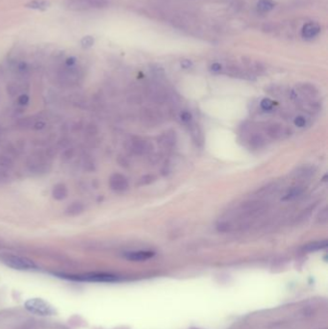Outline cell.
I'll list each match as a JSON object with an SVG mask.
<instances>
[{
    "label": "cell",
    "mask_w": 328,
    "mask_h": 329,
    "mask_svg": "<svg viewBox=\"0 0 328 329\" xmlns=\"http://www.w3.org/2000/svg\"><path fill=\"white\" fill-rule=\"evenodd\" d=\"M0 261L13 269L32 270L36 269V265L30 259L14 254H8V253L0 254Z\"/></svg>",
    "instance_id": "obj_1"
},
{
    "label": "cell",
    "mask_w": 328,
    "mask_h": 329,
    "mask_svg": "<svg viewBox=\"0 0 328 329\" xmlns=\"http://www.w3.org/2000/svg\"><path fill=\"white\" fill-rule=\"evenodd\" d=\"M24 307L37 316H53L56 313L53 306L43 299H30L24 303Z\"/></svg>",
    "instance_id": "obj_2"
},
{
    "label": "cell",
    "mask_w": 328,
    "mask_h": 329,
    "mask_svg": "<svg viewBox=\"0 0 328 329\" xmlns=\"http://www.w3.org/2000/svg\"><path fill=\"white\" fill-rule=\"evenodd\" d=\"M68 279H72L75 281H86V282H98V283H111L119 281V276L106 272H90L86 274L79 275H68L64 276Z\"/></svg>",
    "instance_id": "obj_3"
},
{
    "label": "cell",
    "mask_w": 328,
    "mask_h": 329,
    "mask_svg": "<svg viewBox=\"0 0 328 329\" xmlns=\"http://www.w3.org/2000/svg\"><path fill=\"white\" fill-rule=\"evenodd\" d=\"M110 186L114 191L123 192L128 188V181L124 176L117 174L111 177Z\"/></svg>",
    "instance_id": "obj_4"
},
{
    "label": "cell",
    "mask_w": 328,
    "mask_h": 329,
    "mask_svg": "<svg viewBox=\"0 0 328 329\" xmlns=\"http://www.w3.org/2000/svg\"><path fill=\"white\" fill-rule=\"evenodd\" d=\"M321 32V26L316 22H308L306 23L301 31L302 38L306 40H311L317 37Z\"/></svg>",
    "instance_id": "obj_5"
},
{
    "label": "cell",
    "mask_w": 328,
    "mask_h": 329,
    "mask_svg": "<svg viewBox=\"0 0 328 329\" xmlns=\"http://www.w3.org/2000/svg\"><path fill=\"white\" fill-rule=\"evenodd\" d=\"M154 255L155 253L152 251H132V252L125 253L124 257L130 261L141 262V261H146V260L152 258Z\"/></svg>",
    "instance_id": "obj_6"
},
{
    "label": "cell",
    "mask_w": 328,
    "mask_h": 329,
    "mask_svg": "<svg viewBox=\"0 0 328 329\" xmlns=\"http://www.w3.org/2000/svg\"><path fill=\"white\" fill-rule=\"evenodd\" d=\"M276 3L273 0H259L257 2V8L260 12H269L274 9Z\"/></svg>",
    "instance_id": "obj_7"
},
{
    "label": "cell",
    "mask_w": 328,
    "mask_h": 329,
    "mask_svg": "<svg viewBox=\"0 0 328 329\" xmlns=\"http://www.w3.org/2000/svg\"><path fill=\"white\" fill-rule=\"evenodd\" d=\"M53 198L58 199V200H62L64 198H66L67 195V190H66V186L63 184H58L54 187L53 192H52Z\"/></svg>",
    "instance_id": "obj_8"
},
{
    "label": "cell",
    "mask_w": 328,
    "mask_h": 329,
    "mask_svg": "<svg viewBox=\"0 0 328 329\" xmlns=\"http://www.w3.org/2000/svg\"><path fill=\"white\" fill-rule=\"evenodd\" d=\"M48 6H49V2L45 0H33L26 4L27 8H31L35 10H45L48 8Z\"/></svg>",
    "instance_id": "obj_9"
},
{
    "label": "cell",
    "mask_w": 328,
    "mask_h": 329,
    "mask_svg": "<svg viewBox=\"0 0 328 329\" xmlns=\"http://www.w3.org/2000/svg\"><path fill=\"white\" fill-rule=\"evenodd\" d=\"M303 193V189L301 187H295L293 189H291L284 197L282 198V200L284 201H288V200H292L295 198L299 197L301 194Z\"/></svg>",
    "instance_id": "obj_10"
},
{
    "label": "cell",
    "mask_w": 328,
    "mask_h": 329,
    "mask_svg": "<svg viewBox=\"0 0 328 329\" xmlns=\"http://www.w3.org/2000/svg\"><path fill=\"white\" fill-rule=\"evenodd\" d=\"M328 246V241H315L312 243L307 244L306 246L304 247V249L306 251H316V250H320L323 248H326Z\"/></svg>",
    "instance_id": "obj_11"
},
{
    "label": "cell",
    "mask_w": 328,
    "mask_h": 329,
    "mask_svg": "<svg viewBox=\"0 0 328 329\" xmlns=\"http://www.w3.org/2000/svg\"><path fill=\"white\" fill-rule=\"evenodd\" d=\"M83 210V206L79 203H74L72 204L71 206L68 207L67 211L70 215H76V214H79L81 211Z\"/></svg>",
    "instance_id": "obj_12"
},
{
    "label": "cell",
    "mask_w": 328,
    "mask_h": 329,
    "mask_svg": "<svg viewBox=\"0 0 328 329\" xmlns=\"http://www.w3.org/2000/svg\"><path fill=\"white\" fill-rule=\"evenodd\" d=\"M268 133H269V135H270L271 137H273V138H278V137H280L281 134H282V129H281V127H279V126L272 125V126H270V127L268 128Z\"/></svg>",
    "instance_id": "obj_13"
},
{
    "label": "cell",
    "mask_w": 328,
    "mask_h": 329,
    "mask_svg": "<svg viewBox=\"0 0 328 329\" xmlns=\"http://www.w3.org/2000/svg\"><path fill=\"white\" fill-rule=\"evenodd\" d=\"M265 141L263 140L260 135H255L250 140V145H252L254 148H260Z\"/></svg>",
    "instance_id": "obj_14"
},
{
    "label": "cell",
    "mask_w": 328,
    "mask_h": 329,
    "mask_svg": "<svg viewBox=\"0 0 328 329\" xmlns=\"http://www.w3.org/2000/svg\"><path fill=\"white\" fill-rule=\"evenodd\" d=\"M94 44V39L91 36H86L81 40V44L84 48H89Z\"/></svg>",
    "instance_id": "obj_15"
},
{
    "label": "cell",
    "mask_w": 328,
    "mask_h": 329,
    "mask_svg": "<svg viewBox=\"0 0 328 329\" xmlns=\"http://www.w3.org/2000/svg\"><path fill=\"white\" fill-rule=\"evenodd\" d=\"M261 107L264 110H270L273 107V102L269 99H264L261 102Z\"/></svg>",
    "instance_id": "obj_16"
},
{
    "label": "cell",
    "mask_w": 328,
    "mask_h": 329,
    "mask_svg": "<svg viewBox=\"0 0 328 329\" xmlns=\"http://www.w3.org/2000/svg\"><path fill=\"white\" fill-rule=\"evenodd\" d=\"M295 123H296V125L298 126V127H303V126L305 125L306 121H305L304 118H302V117H298V118L296 119V120H295Z\"/></svg>",
    "instance_id": "obj_17"
},
{
    "label": "cell",
    "mask_w": 328,
    "mask_h": 329,
    "mask_svg": "<svg viewBox=\"0 0 328 329\" xmlns=\"http://www.w3.org/2000/svg\"><path fill=\"white\" fill-rule=\"evenodd\" d=\"M182 120H183L184 121H190V120H191V115H190L189 113H187V112L183 113V114H182Z\"/></svg>",
    "instance_id": "obj_18"
},
{
    "label": "cell",
    "mask_w": 328,
    "mask_h": 329,
    "mask_svg": "<svg viewBox=\"0 0 328 329\" xmlns=\"http://www.w3.org/2000/svg\"><path fill=\"white\" fill-rule=\"evenodd\" d=\"M28 100H29V98H28V96L27 95H22L21 97H20V103L21 104H26L27 102H28Z\"/></svg>",
    "instance_id": "obj_19"
},
{
    "label": "cell",
    "mask_w": 328,
    "mask_h": 329,
    "mask_svg": "<svg viewBox=\"0 0 328 329\" xmlns=\"http://www.w3.org/2000/svg\"><path fill=\"white\" fill-rule=\"evenodd\" d=\"M181 66H183V67H190V66H192V64H191V62L190 61H183L182 63H181Z\"/></svg>",
    "instance_id": "obj_20"
},
{
    "label": "cell",
    "mask_w": 328,
    "mask_h": 329,
    "mask_svg": "<svg viewBox=\"0 0 328 329\" xmlns=\"http://www.w3.org/2000/svg\"><path fill=\"white\" fill-rule=\"evenodd\" d=\"M220 68H221V66H220L219 64H214V65L212 66L213 71H219Z\"/></svg>",
    "instance_id": "obj_21"
},
{
    "label": "cell",
    "mask_w": 328,
    "mask_h": 329,
    "mask_svg": "<svg viewBox=\"0 0 328 329\" xmlns=\"http://www.w3.org/2000/svg\"><path fill=\"white\" fill-rule=\"evenodd\" d=\"M74 63H75V59H74V58H68V59L66 60V64H67L68 66H72Z\"/></svg>",
    "instance_id": "obj_22"
}]
</instances>
